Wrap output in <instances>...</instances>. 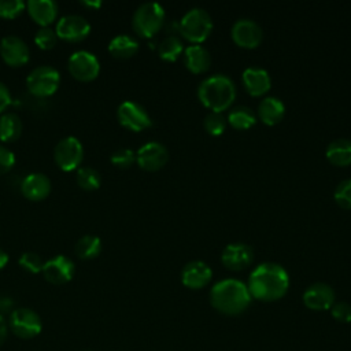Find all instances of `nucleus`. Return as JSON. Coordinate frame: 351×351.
Returning <instances> with one entry per match:
<instances>
[{
	"instance_id": "obj_1",
	"label": "nucleus",
	"mask_w": 351,
	"mask_h": 351,
	"mask_svg": "<svg viewBox=\"0 0 351 351\" xmlns=\"http://www.w3.org/2000/svg\"><path fill=\"white\" fill-rule=\"evenodd\" d=\"M247 288L252 299L274 302L287 293L289 276L281 265L276 262H262L251 271Z\"/></svg>"
},
{
	"instance_id": "obj_12",
	"label": "nucleus",
	"mask_w": 351,
	"mask_h": 351,
	"mask_svg": "<svg viewBox=\"0 0 351 351\" xmlns=\"http://www.w3.org/2000/svg\"><path fill=\"white\" fill-rule=\"evenodd\" d=\"M167 160L169 151L159 141H148L143 144L136 152L137 165L147 171H155L162 169L167 163Z\"/></svg>"
},
{
	"instance_id": "obj_43",
	"label": "nucleus",
	"mask_w": 351,
	"mask_h": 351,
	"mask_svg": "<svg viewBox=\"0 0 351 351\" xmlns=\"http://www.w3.org/2000/svg\"><path fill=\"white\" fill-rule=\"evenodd\" d=\"M81 4L86 8H99L101 5L100 1H82Z\"/></svg>"
},
{
	"instance_id": "obj_41",
	"label": "nucleus",
	"mask_w": 351,
	"mask_h": 351,
	"mask_svg": "<svg viewBox=\"0 0 351 351\" xmlns=\"http://www.w3.org/2000/svg\"><path fill=\"white\" fill-rule=\"evenodd\" d=\"M8 335V324L3 315H0V346L5 341Z\"/></svg>"
},
{
	"instance_id": "obj_27",
	"label": "nucleus",
	"mask_w": 351,
	"mask_h": 351,
	"mask_svg": "<svg viewBox=\"0 0 351 351\" xmlns=\"http://www.w3.org/2000/svg\"><path fill=\"white\" fill-rule=\"evenodd\" d=\"M226 121L233 128H236L239 130H244V129H250L251 126L255 125L256 114L250 107L239 104V106H234L229 110Z\"/></svg>"
},
{
	"instance_id": "obj_28",
	"label": "nucleus",
	"mask_w": 351,
	"mask_h": 351,
	"mask_svg": "<svg viewBox=\"0 0 351 351\" xmlns=\"http://www.w3.org/2000/svg\"><path fill=\"white\" fill-rule=\"evenodd\" d=\"M74 250L80 259H84V261L93 259L99 256V254L101 252V240L97 236L85 234L81 239H78Z\"/></svg>"
},
{
	"instance_id": "obj_25",
	"label": "nucleus",
	"mask_w": 351,
	"mask_h": 351,
	"mask_svg": "<svg viewBox=\"0 0 351 351\" xmlns=\"http://www.w3.org/2000/svg\"><path fill=\"white\" fill-rule=\"evenodd\" d=\"M137 51H138L137 40L128 34L115 36L108 44V52L117 59L132 58Z\"/></svg>"
},
{
	"instance_id": "obj_32",
	"label": "nucleus",
	"mask_w": 351,
	"mask_h": 351,
	"mask_svg": "<svg viewBox=\"0 0 351 351\" xmlns=\"http://www.w3.org/2000/svg\"><path fill=\"white\" fill-rule=\"evenodd\" d=\"M19 266L27 271V273H32V274H37V273H41L43 267H44V261L43 258L36 254V252H25L21 255L19 261H18Z\"/></svg>"
},
{
	"instance_id": "obj_42",
	"label": "nucleus",
	"mask_w": 351,
	"mask_h": 351,
	"mask_svg": "<svg viewBox=\"0 0 351 351\" xmlns=\"http://www.w3.org/2000/svg\"><path fill=\"white\" fill-rule=\"evenodd\" d=\"M7 263H8V255H7V252H4L0 248V270L4 269L7 266Z\"/></svg>"
},
{
	"instance_id": "obj_13",
	"label": "nucleus",
	"mask_w": 351,
	"mask_h": 351,
	"mask_svg": "<svg viewBox=\"0 0 351 351\" xmlns=\"http://www.w3.org/2000/svg\"><path fill=\"white\" fill-rule=\"evenodd\" d=\"M41 273L48 282L53 285H63L71 281L74 277L75 265L70 258L64 255H56L44 263Z\"/></svg>"
},
{
	"instance_id": "obj_15",
	"label": "nucleus",
	"mask_w": 351,
	"mask_h": 351,
	"mask_svg": "<svg viewBox=\"0 0 351 351\" xmlns=\"http://www.w3.org/2000/svg\"><path fill=\"white\" fill-rule=\"evenodd\" d=\"M3 62L11 67H19L29 62L30 51L27 44L18 36H5L0 41Z\"/></svg>"
},
{
	"instance_id": "obj_2",
	"label": "nucleus",
	"mask_w": 351,
	"mask_h": 351,
	"mask_svg": "<svg viewBox=\"0 0 351 351\" xmlns=\"http://www.w3.org/2000/svg\"><path fill=\"white\" fill-rule=\"evenodd\" d=\"M251 295L247 284L237 278L217 281L210 289L211 306L225 315H239L251 304Z\"/></svg>"
},
{
	"instance_id": "obj_17",
	"label": "nucleus",
	"mask_w": 351,
	"mask_h": 351,
	"mask_svg": "<svg viewBox=\"0 0 351 351\" xmlns=\"http://www.w3.org/2000/svg\"><path fill=\"white\" fill-rule=\"evenodd\" d=\"M221 261L230 270H243L254 261V251L245 243H229L221 254Z\"/></svg>"
},
{
	"instance_id": "obj_19",
	"label": "nucleus",
	"mask_w": 351,
	"mask_h": 351,
	"mask_svg": "<svg viewBox=\"0 0 351 351\" xmlns=\"http://www.w3.org/2000/svg\"><path fill=\"white\" fill-rule=\"evenodd\" d=\"M21 192L30 202H41L51 193V181L43 173H30L22 180Z\"/></svg>"
},
{
	"instance_id": "obj_8",
	"label": "nucleus",
	"mask_w": 351,
	"mask_h": 351,
	"mask_svg": "<svg viewBox=\"0 0 351 351\" xmlns=\"http://www.w3.org/2000/svg\"><path fill=\"white\" fill-rule=\"evenodd\" d=\"M53 160L63 171L80 169L84 160V147L81 141L73 136L62 138L53 148Z\"/></svg>"
},
{
	"instance_id": "obj_29",
	"label": "nucleus",
	"mask_w": 351,
	"mask_h": 351,
	"mask_svg": "<svg viewBox=\"0 0 351 351\" xmlns=\"http://www.w3.org/2000/svg\"><path fill=\"white\" fill-rule=\"evenodd\" d=\"M184 52V45L180 37L176 34H169L166 36L160 44L158 45V53L159 58L167 62H174L180 58V55Z\"/></svg>"
},
{
	"instance_id": "obj_26",
	"label": "nucleus",
	"mask_w": 351,
	"mask_h": 351,
	"mask_svg": "<svg viewBox=\"0 0 351 351\" xmlns=\"http://www.w3.org/2000/svg\"><path fill=\"white\" fill-rule=\"evenodd\" d=\"M22 121L14 112H5L0 117V140L3 143H14L22 134Z\"/></svg>"
},
{
	"instance_id": "obj_24",
	"label": "nucleus",
	"mask_w": 351,
	"mask_h": 351,
	"mask_svg": "<svg viewBox=\"0 0 351 351\" xmlns=\"http://www.w3.org/2000/svg\"><path fill=\"white\" fill-rule=\"evenodd\" d=\"M328 160L336 166L351 165V140L336 138L330 141L325 149Z\"/></svg>"
},
{
	"instance_id": "obj_33",
	"label": "nucleus",
	"mask_w": 351,
	"mask_h": 351,
	"mask_svg": "<svg viewBox=\"0 0 351 351\" xmlns=\"http://www.w3.org/2000/svg\"><path fill=\"white\" fill-rule=\"evenodd\" d=\"M56 43H58V36L55 30L51 27H40L34 34V44L43 51L52 49L56 45Z\"/></svg>"
},
{
	"instance_id": "obj_3",
	"label": "nucleus",
	"mask_w": 351,
	"mask_h": 351,
	"mask_svg": "<svg viewBox=\"0 0 351 351\" xmlns=\"http://www.w3.org/2000/svg\"><path fill=\"white\" fill-rule=\"evenodd\" d=\"M197 97L211 111L228 110L236 99V85L226 74H211L197 86Z\"/></svg>"
},
{
	"instance_id": "obj_40",
	"label": "nucleus",
	"mask_w": 351,
	"mask_h": 351,
	"mask_svg": "<svg viewBox=\"0 0 351 351\" xmlns=\"http://www.w3.org/2000/svg\"><path fill=\"white\" fill-rule=\"evenodd\" d=\"M10 104H11V93L8 88L3 82H0V114H3Z\"/></svg>"
},
{
	"instance_id": "obj_20",
	"label": "nucleus",
	"mask_w": 351,
	"mask_h": 351,
	"mask_svg": "<svg viewBox=\"0 0 351 351\" xmlns=\"http://www.w3.org/2000/svg\"><path fill=\"white\" fill-rule=\"evenodd\" d=\"M245 90L252 96L265 95L271 86V78L266 69L259 66H250L241 74Z\"/></svg>"
},
{
	"instance_id": "obj_11",
	"label": "nucleus",
	"mask_w": 351,
	"mask_h": 351,
	"mask_svg": "<svg viewBox=\"0 0 351 351\" xmlns=\"http://www.w3.org/2000/svg\"><path fill=\"white\" fill-rule=\"evenodd\" d=\"M55 33L58 38L66 41V43H80L85 40L90 33V25L89 22L81 16V15H66L62 16L55 27Z\"/></svg>"
},
{
	"instance_id": "obj_16",
	"label": "nucleus",
	"mask_w": 351,
	"mask_h": 351,
	"mask_svg": "<svg viewBox=\"0 0 351 351\" xmlns=\"http://www.w3.org/2000/svg\"><path fill=\"white\" fill-rule=\"evenodd\" d=\"M335 291L326 282H314L308 285L303 292V303L307 308L322 311L329 310L335 303Z\"/></svg>"
},
{
	"instance_id": "obj_30",
	"label": "nucleus",
	"mask_w": 351,
	"mask_h": 351,
	"mask_svg": "<svg viewBox=\"0 0 351 351\" xmlns=\"http://www.w3.org/2000/svg\"><path fill=\"white\" fill-rule=\"evenodd\" d=\"M75 181H77L78 186L84 191H96L101 184L99 171H96L92 167H86V166L77 169Z\"/></svg>"
},
{
	"instance_id": "obj_44",
	"label": "nucleus",
	"mask_w": 351,
	"mask_h": 351,
	"mask_svg": "<svg viewBox=\"0 0 351 351\" xmlns=\"http://www.w3.org/2000/svg\"><path fill=\"white\" fill-rule=\"evenodd\" d=\"M84 351H92V350H84Z\"/></svg>"
},
{
	"instance_id": "obj_23",
	"label": "nucleus",
	"mask_w": 351,
	"mask_h": 351,
	"mask_svg": "<svg viewBox=\"0 0 351 351\" xmlns=\"http://www.w3.org/2000/svg\"><path fill=\"white\" fill-rule=\"evenodd\" d=\"M256 114L263 123L276 125L282 119L285 114V106L282 100L276 96H265L258 103Z\"/></svg>"
},
{
	"instance_id": "obj_5",
	"label": "nucleus",
	"mask_w": 351,
	"mask_h": 351,
	"mask_svg": "<svg viewBox=\"0 0 351 351\" xmlns=\"http://www.w3.org/2000/svg\"><path fill=\"white\" fill-rule=\"evenodd\" d=\"M165 22V10L156 1H145L140 4L132 18L133 30L144 37L149 38L155 36Z\"/></svg>"
},
{
	"instance_id": "obj_18",
	"label": "nucleus",
	"mask_w": 351,
	"mask_h": 351,
	"mask_svg": "<svg viewBox=\"0 0 351 351\" xmlns=\"http://www.w3.org/2000/svg\"><path fill=\"white\" fill-rule=\"evenodd\" d=\"M213 278L211 267L203 261H191L181 270V281L186 288L200 289Z\"/></svg>"
},
{
	"instance_id": "obj_9",
	"label": "nucleus",
	"mask_w": 351,
	"mask_h": 351,
	"mask_svg": "<svg viewBox=\"0 0 351 351\" xmlns=\"http://www.w3.org/2000/svg\"><path fill=\"white\" fill-rule=\"evenodd\" d=\"M67 69L74 80L80 82H90L97 78L100 73V63L92 52L81 49L69 58Z\"/></svg>"
},
{
	"instance_id": "obj_14",
	"label": "nucleus",
	"mask_w": 351,
	"mask_h": 351,
	"mask_svg": "<svg viewBox=\"0 0 351 351\" xmlns=\"http://www.w3.org/2000/svg\"><path fill=\"white\" fill-rule=\"evenodd\" d=\"M230 34L233 41L243 48H255L261 44L263 32L262 27L250 18L237 19L230 29Z\"/></svg>"
},
{
	"instance_id": "obj_37",
	"label": "nucleus",
	"mask_w": 351,
	"mask_h": 351,
	"mask_svg": "<svg viewBox=\"0 0 351 351\" xmlns=\"http://www.w3.org/2000/svg\"><path fill=\"white\" fill-rule=\"evenodd\" d=\"M330 310V315L343 324H348L351 322V304L347 302H335L332 304Z\"/></svg>"
},
{
	"instance_id": "obj_36",
	"label": "nucleus",
	"mask_w": 351,
	"mask_h": 351,
	"mask_svg": "<svg viewBox=\"0 0 351 351\" xmlns=\"http://www.w3.org/2000/svg\"><path fill=\"white\" fill-rule=\"evenodd\" d=\"M111 163L119 169H128L136 162V152L130 148H119L110 156Z\"/></svg>"
},
{
	"instance_id": "obj_4",
	"label": "nucleus",
	"mask_w": 351,
	"mask_h": 351,
	"mask_svg": "<svg viewBox=\"0 0 351 351\" xmlns=\"http://www.w3.org/2000/svg\"><path fill=\"white\" fill-rule=\"evenodd\" d=\"M180 33L191 43H203L213 30L211 15L200 7L189 8L178 22Z\"/></svg>"
},
{
	"instance_id": "obj_35",
	"label": "nucleus",
	"mask_w": 351,
	"mask_h": 351,
	"mask_svg": "<svg viewBox=\"0 0 351 351\" xmlns=\"http://www.w3.org/2000/svg\"><path fill=\"white\" fill-rule=\"evenodd\" d=\"M25 8L26 4L21 0H0V18L15 19L23 12Z\"/></svg>"
},
{
	"instance_id": "obj_31",
	"label": "nucleus",
	"mask_w": 351,
	"mask_h": 351,
	"mask_svg": "<svg viewBox=\"0 0 351 351\" xmlns=\"http://www.w3.org/2000/svg\"><path fill=\"white\" fill-rule=\"evenodd\" d=\"M226 123H228L226 117L222 112H217V111H210L203 119V126L206 132L211 136L222 134L226 129Z\"/></svg>"
},
{
	"instance_id": "obj_21",
	"label": "nucleus",
	"mask_w": 351,
	"mask_h": 351,
	"mask_svg": "<svg viewBox=\"0 0 351 351\" xmlns=\"http://www.w3.org/2000/svg\"><path fill=\"white\" fill-rule=\"evenodd\" d=\"M26 11L40 27H49L58 16L59 7L52 0H29L26 3Z\"/></svg>"
},
{
	"instance_id": "obj_38",
	"label": "nucleus",
	"mask_w": 351,
	"mask_h": 351,
	"mask_svg": "<svg viewBox=\"0 0 351 351\" xmlns=\"http://www.w3.org/2000/svg\"><path fill=\"white\" fill-rule=\"evenodd\" d=\"M15 165V155L11 149L0 144V176L7 174Z\"/></svg>"
},
{
	"instance_id": "obj_22",
	"label": "nucleus",
	"mask_w": 351,
	"mask_h": 351,
	"mask_svg": "<svg viewBox=\"0 0 351 351\" xmlns=\"http://www.w3.org/2000/svg\"><path fill=\"white\" fill-rule=\"evenodd\" d=\"M182 59L186 69L195 74L206 71L211 64L210 52L202 44H191L184 48Z\"/></svg>"
},
{
	"instance_id": "obj_34",
	"label": "nucleus",
	"mask_w": 351,
	"mask_h": 351,
	"mask_svg": "<svg viewBox=\"0 0 351 351\" xmlns=\"http://www.w3.org/2000/svg\"><path fill=\"white\" fill-rule=\"evenodd\" d=\"M333 197L340 207L351 210V178H346L337 184Z\"/></svg>"
},
{
	"instance_id": "obj_7",
	"label": "nucleus",
	"mask_w": 351,
	"mask_h": 351,
	"mask_svg": "<svg viewBox=\"0 0 351 351\" xmlns=\"http://www.w3.org/2000/svg\"><path fill=\"white\" fill-rule=\"evenodd\" d=\"M8 328L16 337L29 340L40 335L43 329V322L40 315L34 310L27 307H19L10 314Z\"/></svg>"
},
{
	"instance_id": "obj_6",
	"label": "nucleus",
	"mask_w": 351,
	"mask_h": 351,
	"mask_svg": "<svg viewBox=\"0 0 351 351\" xmlns=\"http://www.w3.org/2000/svg\"><path fill=\"white\" fill-rule=\"evenodd\" d=\"M60 85V74L51 66H37L26 78V88L34 97H49Z\"/></svg>"
},
{
	"instance_id": "obj_10",
	"label": "nucleus",
	"mask_w": 351,
	"mask_h": 351,
	"mask_svg": "<svg viewBox=\"0 0 351 351\" xmlns=\"http://www.w3.org/2000/svg\"><path fill=\"white\" fill-rule=\"evenodd\" d=\"M117 118L123 128L132 132H141L152 123L148 111L141 104L132 100H125L118 106Z\"/></svg>"
},
{
	"instance_id": "obj_39",
	"label": "nucleus",
	"mask_w": 351,
	"mask_h": 351,
	"mask_svg": "<svg viewBox=\"0 0 351 351\" xmlns=\"http://www.w3.org/2000/svg\"><path fill=\"white\" fill-rule=\"evenodd\" d=\"M15 310V302L8 295H0V315L11 314Z\"/></svg>"
}]
</instances>
